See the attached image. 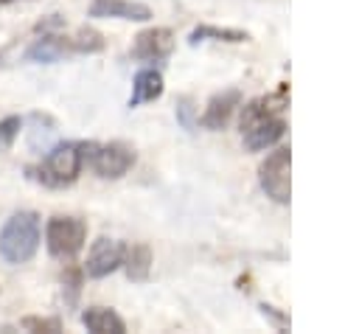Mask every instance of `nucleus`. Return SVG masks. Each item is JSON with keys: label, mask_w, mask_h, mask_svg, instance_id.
Here are the masks:
<instances>
[{"label": "nucleus", "mask_w": 359, "mask_h": 334, "mask_svg": "<svg viewBox=\"0 0 359 334\" xmlns=\"http://www.w3.org/2000/svg\"><path fill=\"white\" fill-rule=\"evenodd\" d=\"M6 3H8V0H0V8H3V6H6Z\"/></svg>", "instance_id": "obj_19"}, {"label": "nucleus", "mask_w": 359, "mask_h": 334, "mask_svg": "<svg viewBox=\"0 0 359 334\" xmlns=\"http://www.w3.org/2000/svg\"><path fill=\"white\" fill-rule=\"evenodd\" d=\"M289 166H292V154L286 146H278L275 152L266 154V160L258 168V185L261 191L278 202V205H289L292 199V180H289Z\"/></svg>", "instance_id": "obj_5"}, {"label": "nucleus", "mask_w": 359, "mask_h": 334, "mask_svg": "<svg viewBox=\"0 0 359 334\" xmlns=\"http://www.w3.org/2000/svg\"><path fill=\"white\" fill-rule=\"evenodd\" d=\"M42 222L34 211H17L0 227V258L6 264H25L39 250Z\"/></svg>", "instance_id": "obj_3"}, {"label": "nucleus", "mask_w": 359, "mask_h": 334, "mask_svg": "<svg viewBox=\"0 0 359 334\" xmlns=\"http://www.w3.org/2000/svg\"><path fill=\"white\" fill-rule=\"evenodd\" d=\"M20 129H22V118H20V115L0 118V152H3V149H8V146L17 140Z\"/></svg>", "instance_id": "obj_17"}, {"label": "nucleus", "mask_w": 359, "mask_h": 334, "mask_svg": "<svg viewBox=\"0 0 359 334\" xmlns=\"http://www.w3.org/2000/svg\"><path fill=\"white\" fill-rule=\"evenodd\" d=\"M81 323L93 334H126V323L121 320V314L107 306H87L81 312Z\"/></svg>", "instance_id": "obj_13"}, {"label": "nucleus", "mask_w": 359, "mask_h": 334, "mask_svg": "<svg viewBox=\"0 0 359 334\" xmlns=\"http://www.w3.org/2000/svg\"><path fill=\"white\" fill-rule=\"evenodd\" d=\"M90 17L146 22V20H151V8L146 3H137V0H93L90 3Z\"/></svg>", "instance_id": "obj_9"}, {"label": "nucleus", "mask_w": 359, "mask_h": 334, "mask_svg": "<svg viewBox=\"0 0 359 334\" xmlns=\"http://www.w3.org/2000/svg\"><path fill=\"white\" fill-rule=\"evenodd\" d=\"M73 53L70 48V36H62V34H42L39 39H34V45H28L25 51V59L28 62H39V65H50V62H59L62 56Z\"/></svg>", "instance_id": "obj_11"}, {"label": "nucleus", "mask_w": 359, "mask_h": 334, "mask_svg": "<svg viewBox=\"0 0 359 334\" xmlns=\"http://www.w3.org/2000/svg\"><path fill=\"white\" fill-rule=\"evenodd\" d=\"M238 104H241V93H238V90L216 93V95L208 101V107H205L199 123H202L205 129H213V132H216V129H224L227 121L233 118V112H236Z\"/></svg>", "instance_id": "obj_10"}, {"label": "nucleus", "mask_w": 359, "mask_h": 334, "mask_svg": "<svg viewBox=\"0 0 359 334\" xmlns=\"http://www.w3.org/2000/svg\"><path fill=\"white\" fill-rule=\"evenodd\" d=\"M84 163H87V143H81V140H65V143H56L42 157L39 166L28 168V174L36 182L48 185V188H65V185L76 182V177H79V171H81Z\"/></svg>", "instance_id": "obj_2"}, {"label": "nucleus", "mask_w": 359, "mask_h": 334, "mask_svg": "<svg viewBox=\"0 0 359 334\" xmlns=\"http://www.w3.org/2000/svg\"><path fill=\"white\" fill-rule=\"evenodd\" d=\"M121 267L126 269V278L129 281H137V283L149 281V275H151V250H149V244H132V247H126Z\"/></svg>", "instance_id": "obj_14"}, {"label": "nucleus", "mask_w": 359, "mask_h": 334, "mask_svg": "<svg viewBox=\"0 0 359 334\" xmlns=\"http://www.w3.org/2000/svg\"><path fill=\"white\" fill-rule=\"evenodd\" d=\"M163 95V73L154 67H143L135 73L132 81V95H129V107H140L149 101H157Z\"/></svg>", "instance_id": "obj_12"}, {"label": "nucleus", "mask_w": 359, "mask_h": 334, "mask_svg": "<svg viewBox=\"0 0 359 334\" xmlns=\"http://www.w3.org/2000/svg\"><path fill=\"white\" fill-rule=\"evenodd\" d=\"M174 51V34L168 28H146L135 36L129 56L137 62H160Z\"/></svg>", "instance_id": "obj_8"}, {"label": "nucleus", "mask_w": 359, "mask_h": 334, "mask_svg": "<svg viewBox=\"0 0 359 334\" xmlns=\"http://www.w3.org/2000/svg\"><path fill=\"white\" fill-rule=\"evenodd\" d=\"M87 163L101 180H118L135 166L132 146L112 140V143H87Z\"/></svg>", "instance_id": "obj_6"}, {"label": "nucleus", "mask_w": 359, "mask_h": 334, "mask_svg": "<svg viewBox=\"0 0 359 334\" xmlns=\"http://www.w3.org/2000/svg\"><path fill=\"white\" fill-rule=\"evenodd\" d=\"M205 39H216V42H247L250 34L247 31H238V28H219V25H199L191 31L188 42L196 45V42H205Z\"/></svg>", "instance_id": "obj_15"}, {"label": "nucleus", "mask_w": 359, "mask_h": 334, "mask_svg": "<svg viewBox=\"0 0 359 334\" xmlns=\"http://www.w3.org/2000/svg\"><path fill=\"white\" fill-rule=\"evenodd\" d=\"M70 48H73V53H98V51H104V36L95 28L81 25L70 36Z\"/></svg>", "instance_id": "obj_16"}, {"label": "nucleus", "mask_w": 359, "mask_h": 334, "mask_svg": "<svg viewBox=\"0 0 359 334\" xmlns=\"http://www.w3.org/2000/svg\"><path fill=\"white\" fill-rule=\"evenodd\" d=\"M87 241V222L79 216H50L45 225V244L53 258H73Z\"/></svg>", "instance_id": "obj_4"}, {"label": "nucleus", "mask_w": 359, "mask_h": 334, "mask_svg": "<svg viewBox=\"0 0 359 334\" xmlns=\"http://www.w3.org/2000/svg\"><path fill=\"white\" fill-rule=\"evenodd\" d=\"M22 328L45 331V334H59L62 331V320L59 317H22Z\"/></svg>", "instance_id": "obj_18"}, {"label": "nucleus", "mask_w": 359, "mask_h": 334, "mask_svg": "<svg viewBox=\"0 0 359 334\" xmlns=\"http://www.w3.org/2000/svg\"><path fill=\"white\" fill-rule=\"evenodd\" d=\"M283 107H286V90H280L278 95H266V98H255L247 107H241V138L244 146L250 152H261L275 146L283 132H286V121H283Z\"/></svg>", "instance_id": "obj_1"}, {"label": "nucleus", "mask_w": 359, "mask_h": 334, "mask_svg": "<svg viewBox=\"0 0 359 334\" xmlns=\"http://www.w3.org/2000/svg\"><path fill=\"white\" fill-rule=\"evenodd\" d=\"M123 250H126V244L118 239H107V236L95 239L90 244L87 261H84V275L87 278H107L109 272H115L123 264Z\"/></svg>", "instance_id": "obj_7"}]
</instances>
